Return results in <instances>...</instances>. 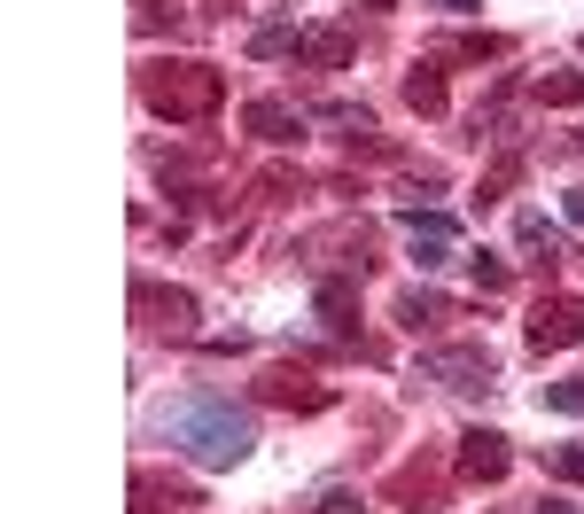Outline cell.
<instances>
[{
	"label": "cell",
	"instance_id": "cell-26",
	"mask_svg": "<svg viewBox=\"0 0 584 514\" xmlns=\"http://www.w3.org/2000/svg\"><path fill=\"white\" fill-rule=\"evenodd\" d=\"M367 9H390V0H367Z\"/></svg>",
	"mask_w": 584,
	"mask_h": 514
},
{
	"label": "cell",
	"instance_id": "cell-6",
	"mask_svg": "<svg viewBox=\"0 0 584 514\" xmlns=\"http://www.w3.org/2000/svg\"><path fill=\"white\" fill-rule=\"evenodd\" d=\"M133 304L148 312V327H172V335H188V327H195V297H188V289H156V281H133Z\"/></svg>",
	"mask_w": 584,
	"mask_h": 514
},
{
	"label": "cell",
	"instance_id": "cell-22",
	"mask_svg": "<svg viewBox=\"0 0 584 514\" xmlns=\"http://www.w3.org/2000/svg\"><path fill=\"white\" fill-rule=\"evenodd\" d=\"M312 514H359V491H344V483H336V491H319Z\"/></svg>",
	"mask_w": 584,
	"mask_h": 514
},
{
	"label": "cell",
	"instance_id": "cell-2",
	"mask_svg": "<svg viewBox=\"0 0 584 514\" xmlns=\"http://www.w3.org/2000/svg\"><path fill=\"white\" fill-rule=\"evenodd\" d=\"M141 94H148L156 118L203 125V118L226 102V70H218V63H156V70H141Z\"/></svg>",
	"mask_w": 584,
	"mask_h": 514
},
{
	"label": "cell",
	"instance_id": "cell-10",
	"mask_svg": "<svg viewBox=\"0 0 584 514\" xmlns=\"http://www.w3.org/2000/svg\"><path fill=\"white\" fill-rule=\"evenodd\" d=\"M390 499H397L405 514H429V506H437V476L413 460V468H397V476H390Z\"/></svg>",
	"mask_w": 584,
	"mask_h": 514
},
{
	"label": "cell",
	"instance_id": "cell-9",
	"mask_svg": "<svg viewBox=\"0 0 584 514\" xmlns=\"http://www.w3.org/2000/svg\"><path fill=\"white\" fill-rule=\"evenodd\" d=\"M319 320H327V335H359V289L351 281H319Z\"/></svg>",
	"mask_w": 584,
	"mask_h": 514
},
{
	"label": "cell",
	"instance_id": "cell-8",
	"mask_svg": "<svg viewBox=\"0 0 584 514\" xmlns=\"http://www.w3.org/2000/svg\"><path fill=\"white\" fill-rule=\"evenodd\" d=\"M258 398H266V405H296V413H319V405H327V390H319L312 375H296V367H273V375L258 382Z\"/></svg>",
	"mask_w": 584,
	"mask_h": 514
},
{
	"label": "cell",
	"instance_id": "cell-20",
	"mask_svg": "<svg viewBox=\"0 0 584 514\" xmlns=\"http://www.w3.org/2000/svg\"><path fill=\"white\" fill-rule=\"evenodd\" d=\"M553 476L561 483H584V445H553Z\"/></svg>",
	"mask_w": 584,
	"mask_h": 514
},
{
	"label": "cell",
	"instance_id": "cell-18",
	"mask_svg": "<svg viewBox=\"0 0 584 514\" xmlns=\"http://www.w3.org/2000/svg\"><path fill=\"white\" fill-rule=\"evenodd\" d=\"M445 55H452V63H491V55H507V47H498L491 32H468V40H452Z\"/></svg>",
	"mask_w": 584,
	"mask_h": 514
},
{
	"label": "cell",
	"instance_id": "cell-15",
	"mask_svg": "<svg viewBox=\"0 0 584 514\" xmlns=\"http://www.w3.org/2000/svg\"><path fill=\"white\" fill-rule=\"evenodd\" d=\"M405 102L422 110V118H437V110H445V78H437L429 63H413V70H405Z\"/></svg>",
	"mask_w": 584,
	"mask_h": 514
},
{
	"label": "cell",
	"instance_id": "cell-11",
	"mask_svg": "<svg viewBox=\"0 0 584 514\" xmlns=\"http://www.w3.org/2000/svg\"><path fill=\"white\" fill-rule=\"evenodd\" d=\"M296 55H312V63H327V70H351L359 40H351V32H336V24H319V32H304V47H296Z\"/></svg>",
	"mask_w": 584,
	"mask_h": 514
},
{
	"label": "cell",
	"instance_id": "cell-14",
	"mask_svg": "<svg viewBox=\"0 0 584 514\" xmlns=\"http://www.w3.org/2000/svg\"><path fill=\"white\" fill-rule=\"evenodd\" d=\"M530 94L546 102V110H584V70H553V78H538Z\"/></svg>",
	"mask_w": 584,
	"mask_h": 514
},
{
	"label": "cell",
	"instance_id": "cell-12",
	"mask_svg": "<svg viewBox=\"0 0 584 514\" xmlns=\"http://www.w3.org/2000/svg\"><path fill=\"white\" fill-rule=\"evenodd\" d=\"M445 320H452V304L429 297V289H405V297H397V327H413V335H422V327H445Z\"/></svg>",
	"mask_w": 584,
	"mask_h": 514
},
{
	"label": "cell",
	"instance_id": "cell-5",
	"mask_svg": "<svg viewBox=\"0 0 584 514\" xmlns=\"http://www.w3.org/2000/svg\"><path fill=\"white\" fill-rule=\"evenodd\" d=\"M507 468H515V452H507L498 428H468V437H460V476H468V483H498Z\"/></svg>",
	"mask_w": 584,
	"mask_h": 514
},
{
	"label": "cell",
	"instance_id": "cell-1",
	"mask_svg": "<svg viewBox=\"0 0 584 514\" xmlns=\"http://www.w3.org/2000/svg\"><path fill=\"white\" fill-rule=\"evenodd\" d=\"M164 428L195 468H242L258 445V428H249V413H234V398H180Z\"/></svg>",
	"mask_w": 584,
	"mask_h": 514
},
{
	"label": "cell",
	"instance_id": "cell-13",
	"mask_svg": "<svg viewBox=\"0 0 584 514\" xmlns=\"http://www.w3.org/2000/svg\"><path fill=\"white\" fill-rule=\"evenodd\" d=\"M133 499H141L133 514H164V506L180 514V506H195V491H188V483H164V476H141V483H133Z\"/></svg>",
	"mask_w": 584,
	"mask_h": 514
},
{
	"label": "cell",
	"instance_id": "cell-17",
	"mask_svg": "<svg viewBox=\"0 0 584 514\" xmlns=\"http://www.w3.org/2000/svg\"><path fill=\"white\" fill-rule=\"evenodd\" d=\"M296 47H304V32H296V24H266L258 40H249V55H266V63H273V55H296Z\"/></svg>",
	"mask_w": 584,
	"mask_h": 514
},
{
	"label": "cell",
	"instance_id": "cell-24",
	"mask_svg": "<svg viewBox=\"0 0 584 514\" xmlns=\"http://www.w3.org/2000/svg\"><path fill=\"white\" fill-rule=\"evenodd\" d=\"M538 514H569V506H561V499H546V506H538Z\"/></svg>",
	"mask_w": 584,
	"mask_h": 514
},
{
	"label": "cell",
	"instance_id": "cell-21",
	"mask_svg": "<svg viewBox=\"0 0 584 514\" xmlns=\"http://www.w3.org/2000/svg\"><path fill=\"white\" fill-rule=\"evenodd\" d=\"M475 289L498 297V289H507V266H498V257H475Z\"/></svg>",
	"mask_w": 584,
	"mask_h": 514
},
{
	"label": "cell",
	"instance_id": "cell-25",
	"mask_svg": "<svg viewBox=\"0 0 584 514\" xmlns=\"http://www.w3.org/2000/svg\"><path fill=\"white\" fill-rule=\"evenodd\" d=\"M452 9H483V0H452Z\"/></svg>",
	"mask_w": 584,
	"mask_h": 514
},
{
	"label": "cell",
	"instance_id": "cell-23",
	"mask_svg": "<svg viewBox=\"0 0 584 514\" xmlns=\"http://www.w3.org/2000/svg\"><path fill=\"white\" fill-rule=\"evenodd\" d=\"M561 211H569V226H584V188H569V195H561Z\"/></svg>",
	"mask_w": 584,
	"mask_h": 514
},
{
	"label": "cell",
	"instance_id": "cell-3",
	"mask_svg": "<svg viewBox=\"0 0 584 514\" xmlns=\"http://www.w3.org/2000/svg\"><path fill=\"white\" fill-rule=\"evenodd\" d=\"M413 382H437V390H491V351L483 343H452V351H429L413 367Z\"/></svg>",
	"mask_w": 584,
	"mask_h": 514
},
{
	"label": "cell",
	"instance_id": "cell-19",
	"mask_svg": "<svg viewBox=\"0 0 584 514\" xmlns=\"http://www.w3.org/2000/svg\"><path fill=\"white\" fill-rule=\"evenodd\" d=\"M546 405H553V413H576V421H584V375H569V382H546Z\"/></svg>",
	"mask_w": 584,
	"mask_h": 514
},
{
	"label": "cell",
	"instance_id": "cell-16",
	"mask_svg": "<svg viewBox=\"0 0 584 514\" xmlns=\"http://www.w3.org/2000/svg\"><path fill=\"white\" fill-rule=\"evenodd\" d=\"M515 242H523V249H546V266L561 257V234H553L546 211H515Z\"/></svg>",
	"mask_w": 584,
	"mask_h": 514
},
{
	"label": "cell",
	"instance_id": "cell-4",
	"mask_svg": "<svg viewBox=\"0 0 584 514\" xmlns=\"http://www.w3.org/2000/svg\"><path fill=\"white\" fill-rule=\"evenodd\" d=\"M530 343H538V351H569V343H584V304L576 297H538L530 304Z\"/></svg>",
	"mask_w": 584,
	"mask_h": 514
},
{
	"label": "cell",
	"instance_id": "cell-7",
	"mask_svg": "<svg viewBox=\"0 0 584 514\" xmlns=\"http://www.w3.org/2000/svg\"><path fill=\"white\" fill-rule=\"evenodd\" d=\"M242 125L258 133V141H273V148H289V141H304V110L296 102H273V94H258L242 110Z\"/></svg>",
	"mask_w": 584,
	"mask_h": 514
}]
</instances>
